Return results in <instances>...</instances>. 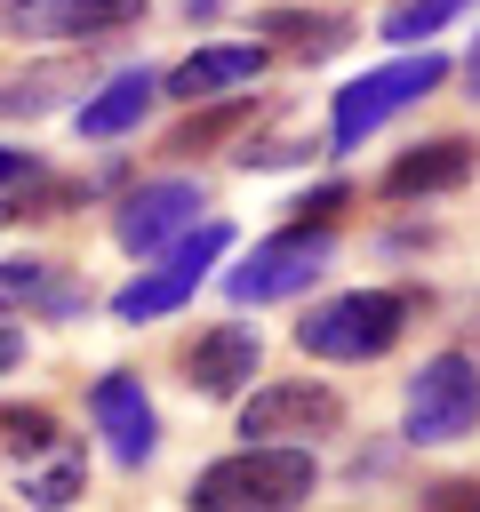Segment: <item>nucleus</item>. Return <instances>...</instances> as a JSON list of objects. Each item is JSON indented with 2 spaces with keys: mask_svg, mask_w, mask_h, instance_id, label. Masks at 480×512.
Wrapping results in <instances>:
<instances>
[{
  "mask_svg": "<svg viewBox=\"0 0 480 512\" xmlns=\"http://www.w3.org/2000/svg\"><path fill=\"white\" fill-rule=\"evenodd\" d=\"M448 80V56H432V48H416V56H400V64H376V72H360L352 88H336V104H328V152H352L360 136H376L392 112H408L416 96H432Z\"/></svg>",
  "mask_w": 480,
  "mask_h": 512,
  "instance_id": "6",
  "label": "nucleus"
},
{
  "mask_svg": "<svg viewBox=\"0 0 480 512\" xmlns=\"http://www.w3.org/2000/svg\"><path fill=\"white\" fill-rule=\"evenodd\" d=\"M344 208H352V184H312V192L296 200V216H304V224H336Z\"/></svg>",
  "mask_w": 480,
  "mask_h": 512,
  "instance_id": "21",
  "label": "nucleus"
},
{
  "mask_svg": "<svg viewBox=\"0 0 480 512\" xmlns=\"http://www.w3.org/2000/svg\"><path fill=\"white\" fill-rule=\"evenodd\" d=\"M320 488L312 448H232L192 472L184 512H304Z\"/></svg>",
  "mask_w": 480,
  "mask_h": 512,
  "instance_id": "1",
  "label": "nucleus"
},
{
  "mask_svg": "<svg viewBox=\"0 0 480 512\" xmlns=\"http://www.w3.org/2000/svg\"><path fill=\"white\" fill-rule=\"evenodd\" d=\"M48 288H56V272L40 256H0V296H48Z\"/></svg>",
  "mask_w": 480,
  "mask_h": 512,
  "instance_id": "19",
  "label": "nucleus"
},
{
  "mask_svg": "<svg viewBox=\"0 0 480 512\" xmlns=\"http://www.w3.org/2000/svg\"><path fill=\"white\" fill-rule=\"evenodd\" d=\"M480 168V144L472 136H432V144H408L392 168H384V200H440V192H464Z\"/></svg>",
  "mask_w": 480,
  "mask_h": 512,
  "instance_id": "13",
  "label": "nucleus"
},
{
  "mask_svg": "<svg viewBox=\"0 0 480 512\" xmlns=\"http://www.w3.org/2000/svg\"><path fill=\"white\" fill-rule=\"evenodd\" d=\"M256 360H264V336L248 320H216L184 344V384L200 400H232L240 384H256Z\"/></svg>",
  "mask_w": 480,
  "mask_h": 512,
  "instance_id": "11",
  "label": "nucleus"
},
{
  "mask_svg": "<svg viewBox=\"0 0 480 512\" xmlns=\"http://www.w3.org/2000/svg\"><path fill=\"white\" fill-rule=\"evenodd\" d=\"M152 96H160V80H152L144 64L112 72V80L80 104V136H88V144H120V136H136V128H144V112H152Z\"/></svg>",
  "mask_w": 480,
  "mask_h": 512,
  "instance_id": "14",
  "label": "nucleus"
},
{
  "mask_svg": "<svg viewBox=\"0 0 480 512\" xmlns=\"http://www.w3.org/2000/svg\"><path fill=\"white\" fill-rule=\"evenodd\" d=\"M56 96H64L56 72H48V80H16V88H0V112H8V120H16V112H48Z\"/></svg>",
  "mask_w": 480,
  "mask_h": 512,
  "instance_id": "20",
  "label": "nucleus"
},
{
  "mask_svg": "<svg viewBox=\"0 0 480 512\" xmlns=\"http://www.w3.org/2000/svg\"><path fill=\"white\" fill-rule=\"evenodd\" d=\"M464 88L480 96V40H472V56H464Z\"/></svg>",
  "mask_w": 480,
  "mask_h": 512,
  "instance_id": "26",
  "label": "nucleus"
},
{
  "mask_svg": "<svg viewBox=\"0 0 480 512\" xmlns=\"http://www.w3.org/2000/svg\"><path fill=\"white\" fill-rule=\"evenodd\" d=\"M408 312L416 296L408 288H352V296H328L296 320V352L312 360H336V368H368L384 360L400 336H408Z\"/></svg>",
  "mask_w": 480,
  "mask_h": 512,
  "instance_id": "2",
  "label": "nucleus"
},
{
  "mask_svg": "<svg viewBox=\"0 0 480 512\" xmlns=\"http://www.w3.org/2000/svg\"><path fill=\"white\" fill-rule=\"evenodd\" d=\"M24 352H32V336H24L16 320H0V376H8V368H24Z\"/></svg>",
  "mask_w": 480,
  "mask_h": 512,
  "instance_id": "25",
  "label": "nucleus"
},
{
  "mask_svg": "<svg viewBox=\"0 0 480 512\" xmlns=\"http://www.w3.org/2000/svg\"><path fill=\"white\" fill-rule=\"evenodd\" d=\"M32 176H40V160H32V152H16V144H0V200H8L16 184H32Z\"/></svg>",
  "mask_w": 480,
  "mask_h": 512,
  "instance_id": "24",
  "label": "nucleus"
},
{
  "mask_svg": "<svg viewBox=\"0 0 480 512\" xmlns=\"http://www.w3.org/2000/svg\"><path fill=\"white\" fill-rule=\"evenodd\" d=\"M144 0H0V40H96L136 24Z\"/></svg>",
  "mask_w": 480,
  "mask_h": 512,
  "instance_id": "10",
  "label": "nucleus"
},
{
  "mask_svg": "<svg viewBox=\"0 0 480 512\" xmlns=\"http://www.w3.org/2000/svg\"><path fill=\"white\" fill-rule=\"evenodd\" d=\"M328 264H336V224L288 216L256 256H240V264L224 272V296H232V304H288V296H304Z\"/></svg>",
  "mask_w": 480,
  "mask_h": 512,
  "instance_id": "4",
  "label": "nucleus"
},
{
  "mask_svg": "<svg viewBox=\"0 0 480 512\" xmlns=\"http://www.w3.org/2000/svg\"><path fill=\"white\" fill-rule=\"evenodd\" d=\"M464 432H480V360L448 344V352L416 360V376L400 392V440L408 448H448Z\"/></svg>",
  "mask_w": 480,
  "mask_h": 512,
  "instance_id": "3",
  "label": "nucleus"
},
{
  "mask_svg": "<svg viewBox=\"0 0 480 512\" xmlns=\"http://www.w3.org/2000/svg\"><path fill=\"white\" fill-rule=\"evenodd\" d=\"M344 424V392L288 376V384H256L240 400V448H312Z\"/></svg>",
  "mask_w": 480,
  "mask_h": 512,
  "instance_id": "7",
  "label": "nucleus"
},
{
  "mask_svg": "<svg viewBox=\"0 0 480 512\" xmlns=\"http://www.w3.org/2000/svg\"><path fill=\"white\" fill-rule=\"evenodd\" d=\"M232 248V224H216V216H200L176 248H160L152 256V272H136L120 296H112V320L120 328H144V320H168V312H184L192 304V288L208 280V264Z\"/></svg>",
  "mask_w": 480,
  "mask_h": 512,
  "instance_id": "5",
  "label": "nucleus"
},
{
  "mask_svg": "<svg viewBox=\"0 0 480 512\" xmlns=\"http://www.w3.org/2000/svg\"><path fill=\"white\" fill-rule=\"evenodd\" d=\"M424 512H480V480H432Z\"/></svg>",
  "mask_w": 480,
  "mask_h": 512,
  "instance_id": "22",
  "label": "nucleus"
},
{
  "mask_svg": "<svg viewBox=\"0 0 480 512\" xmlns=\"http://www.w3.org/2000/svg\"><path fill=\"white\" fill-rule=\"evenodd\" d=\"M240 160H248V168H296V160H312V144H304V136H288V144H248Z\"/></svg>",
  "mask_w": 480,
  "mask_h": 512,
  "instance_id": "23",
  "label": "nucleus"
},
{
  "mask_svg": "<svg viewBox=\"0 0 480 512\" xmlns=\"http://www.w3.org/2000/svg\"><path fill=\"white\" fill-rule=\"evenodd\" d=\"M192 224H200V184H192V176H152V184H136V192L120 200L112 240H120L128 256H160V248H176Z\"/></svg>",
  "mask_w": 480,
  "mask_h": 512,
  "instance_id": "9",
  "label": "nucleus"
},
{
  "mask_svg": "<svg viewBox=\"0 0 480 512\" xmlns=\"http://www.w3.org/2000/svg\"><path fill=\"white\" fill-rule=\"evenodd\" d=\"M448 16H464V0H400L392 16H384V40H400V48H424Z\"/></svg>",
  "mask_w": 480,
  "mask_h": 512,
  "instance_id": "18",
  "label": "nucleus"
},
{
  "mask_svg": "<svg viewBox=\"0 0 480 512\" xmlns=\"http://www.w3.org/2000/svg\"><path fill=\"white\" fill-rule=\"evenodd\" d=\"M264 72H272V48H264V40H208V48H192V56L168 72V96H176V104H208V96L256 88Z\"/></svg>",
  "mask_w": 480,
  "mask_h": 512,
  "instance_id": "12",
  "label": "nucleus"
},
{
  "mask_svg": "<svg viewBox=\"0 0 480 512\" xmlns=\"http://www.w3.org/2000/svg\"><path fill=\"white\" fill-rule=\"evenodd\" d=\"M256 32H264L272 48H288V64H320V56H336V48L352 40V16H312V8H264V16H256Z\"/></svg>",
  "mask_w": 480,
  "mask_h": 512,
  "instance_id": "15",
  "label": "nucleus"
},
{
  "mask_svg": "<svg viewBox=\"0 0 480 512\" xmlns=\"http://www.w3.org/2000/svg\"><path fill=\"white\" fill-rule=\"evenodd\" d=\"M48 448H64L56 408H40V400H0V464H40Z\"/></svg>",
  "mask_w": 480,
  "mask_h": 512,
  "instance_id": "16",
  "label": "nucleus"
},
{
  "mask_svg": "<svg viewBox=\"0 0 480 512\" xmlns=\"http://www.w3.org/2000/svg\"><path fill=\"white\" fill-rule=\"evenodd\" d=\"M88 424H96V448L120 464V472H144L160 456V408L144 392L136 368H104L88 376Z\"/></svg>",
  "mask_w": 480,
  "mask_h": 512,
  "instance_id": "8",
  "label": "nucleus"
},
{
  "mask_svg": "<svg viewBox=\"0 0 480 512\" xmlns=\"http://www.w3.org/2000/svg\"><path fill=\"white\" fill-rule=\"evenodd\" d=\"M88 488V464L72 448H48L40 464H24V512H72Z\"/></svg>",
  "mask_w": 480,
  "mask_h": 512,
  "instance_id": "17",
  "label": "nucleus"
}]
</instances>
